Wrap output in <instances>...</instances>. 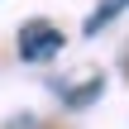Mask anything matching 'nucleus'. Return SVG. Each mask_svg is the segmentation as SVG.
I'll use <instances>...</instances> for the list:
<instances>
[{
    "mask_svg": "<svg viewBox=\"0 0 129 129\" xmlns=\"http://www.w3.org/2000/svg\"><path fill=\"white\" fill-rule=\"evenodd\" d=\"M62 53V29L48 24V19H29L19 29V57L24 62H48Z\"/></svg>",
    "mask_w": 129,
    "mask_h": 129,
    "instance_id": "nucleus-1",
    "label": "nucleus"
},
{
    "mask_svg": "<svg viewBox=\"0 0 129 129\" xmlns=\"http://www.w3.org/2000/svg\"><path fill=\"white\" fill-rule=\"evenodd\" d=\"M124 5H129V0H101V5H96V14L86 19V34H101V29H105V24L124 10Z\"/></svg>",
    "mask_w": 129,
    "mask_h": 129,
    "instance_id": "nucleus-2",
    "label": "nucleus"
}]
</instances>
